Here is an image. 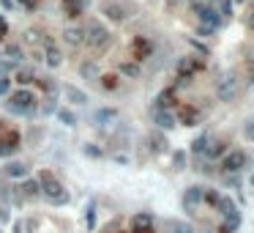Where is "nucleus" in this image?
Masks as SVG:
<instances>
[{
	"label": "nucleus",
	"instance_id": "f257e3e1",
	"mask_svg": "<svg viewBox=\"0 0 254 233\" xmlns=\"http://www.w3.org/2000/svg\"><path fill=\"white\" fill-rule=\"evenodd\" d=\"M8 110L17 115H33L36 113V93L28 88H19L14 96H8Z\"/></svg>",
	"mask_w": 254,
	"mask_h": 233
},
{
	"label": "nucleus",
	"instance_id": "f03ea898",
	"mask_svg": "<svg viewBox=\"0 0 254 233\" xmlns=\"http://www.w3.org/2000/svg\"><path fill=\"white\" fill-rule=\"evenodd\" d=\"M82 33H85V44L93 47V49H104L107 44H109V30H107L101 22H96V19H88Z\"/></svg>",
	"mask_w": 254,
	"mask_h": 233
},
{
	"label": "nucleus",
	"instance_id": "7ed1b4c3",
	"mask_svg": "<svg viewBox=\"0 0 254 233\" xmlns=\"http://www.w3.org/2000/svg\"><path fill=\"white\" fill-rule=\"evenodd\" d=\"M38 184H41V189H44V197H49L52 203L60 206V203L69 200V192L63 189V184H60L52 173H41V176H38Z\"/></svg>",
	"mask_w": 254,
	"mask_h": 233
},
{
	"label": "nucleus",
	"instance_id": "20e7f679",
	"mask_svg": "<svg viewBox=\"0 0 254 233\" xmlns=\"http://www.w3.org/2000/svg\"><path fill=\"white\" fill-rule=\"evenodd\" d=\"M238 93V74L235 72H227L216 80V96H219V102H232Z\"/></svg>",
	"mask_w": 254,
	"mask_h": 233
},
{
	"label": "nucleus",
	"instance_id": "39448f33",
	"mask_svg": "<svg viewBox=\"0 0 254 233\" xmlns=\"http://www.w3.org/2000/svg\"><path fill=\"white\" fill-rule=\"evenodd\" d=\"M194 14H197V19H200L202 25H208V28H219V25H221V17H219V11H216L213 6L194 3Z\"/></svg>",
	"mask_w": 254,
	"mask_h": 233
},
{
	"label": "nucleus",
	"instance_id": "423d86ee",
	"mask_svg": "<svg viewBox=\"0 0 254 233\" xmlns=\"http://www.w3.org/2000/svg\"><path fill=\"white\" fill-rule=\"evenodd\" d=\"M246 162H249V156L243 154V151H230V154H224V159H221V170H224V173H238Z\"/></svg>",
	"mask_w": 254,
	"mask_h": 233
},
{
	"label": "nucleus",
	"instance_id": "0eeeda50",
	"mask_svg": "<svg viewBox=\"0 0 254 233\" xmlns=\"http://www.w3.org/2000/svg\"><path fill=\"white\" fill-rule=\"evenodd\" d=\"M213 206H216V211H219V214L224 217V220H227V217H232V214H238L235 203H232V200H230L227 195H221V192L216 195V200H213Z\"/></svg>",
	"mask_w": 254,
	"mask_h": 233
},
{
	"label": "nucleus",
	"instance_id": "6e6552de",
	"mask_svg": "<svg viewBox=\"0 0 254 233\" xmlns=\"http://www.w3.org/2000/svg\"><path fill=\"white\" fill-rule=\"evenodd\" d=\"M131 233H153V217L137 214L134 220H131Z\"/></svg>",
	"mask_w": 254,
	"mask_h": 233
},
{
	"label": "nucleus",
	"instance_id": "1a4fd4ad",
	"mask_svg": "<svg viewBox=\"0 0 254 233\" xmlns=\"http://www.w3.org/2000/svg\"><path fill=\"white\" fill-rule=\"evenodd\" d=\"M178 77H189L191 74H197V69H200V63H197V58H183V60H178Z\"/></svg>",
	"mask_w": 254,
	"mask_h": 233
},
{
	"label": "nucleus",
	"instance_id": "9d476101",
	"mask_svg": "<svg viewBox=\"0 0 254 233\" xmlns=\"http://www.w3.org/2000/svg\"><path fill=\"white\" fill-rule=\"evenodd\" d=\"M134 52H137V60H145L150 52H153V44H150L145 36H137L134 39Z\"/></svg>",
	"mask_w": 254,
	"mask_h": 233
},
{
	"label": "nucleus",
	"instance_id": "9b49d317",
	"mask_svg": "<svg viewBox=\"0 0 254 233\" xmlns=\"http://www.w3.org/2000/svg\"><path fill=\"white\" fill-rule=\"evenodd\" d=\"M153 121H156V126H159V129H172V126H175V115H172L170 110H156Z\"/></svg>",
	"mask_w": 254,
	"mask_h": 233
},
{
	"label": "nucleus",
	"instance_id": "f8f14e48",
	"mask_svg": "<svg viewBox=\"0 0 254 233\" xmlns=\"http://www.w3.org/2000/svg\"><path fill=\"white\" fill-rule=\"evenodd\" d=\"M44 60H47V66H52V69H58L60 63H63V52H60L58 47H55L52 42L47 44V52H44Z\"/></svg>",
	"mask_w": 254,
	"mask_h": 233
},
{
	"label": "nucleus",
	"instance_id": "ddd939ff",
	"mask_svg": "<svg viewBox=\"0 0 254 233\" xmlns=\"http://www.w3.org/2000/svg\"><path fill=\"white\" fill-rule=\"evenodd\" d=\"M63 42L69 44V47H79V44H85V33L79 28H69L63 33Z\"/></svg>",
	"mask_w": 254,
	"mask_h": 233
},
{
	"label": "nucleus",
	"instance_id": "4468645a",
	"mask_svg": "<svg viewBox=\"0 0 254 233\" xmlns=\"http://www.w3.org/2000/svg\"><path fill=\"white\" fill-rule=\"evenodd\" d=\"M202 197H205V189H202V186H189V192L183 195L186 209H191L194 203H202Z\"/></svg>",
	"mask_w": 254,
	"mask_h": 233
},
{
	"label": "nucleus",
	"instance_id": "2eb2a0df",
	"mask_svg": "<svg viewBox=\"0 0 254 233\" xmlns=\"http://www.w3.org/2000/svg\"><path fill=\"white\" fill-rule=\"evenodd\" d=\"M63 93H66V99H69L71 104H88V96H85L79 88H74V85H66Z\"/></svg>",
	"mask_w": 254,
	"mask_h": 233
},
{
	"label": "nucleus",
	"instance_id": "dca6fc26",
	"mask_svg": "<svg viewBox=\"0 0 254 233\" xmlns=\"http://www.w3.org/2000/svg\"><path fill=\"white\" fill-rule=\"evenodd\" d=\"M79 72H82V77H88V80H99L101 77V69H99L96 60H85V63L79 66Z\"/></svg>",
	"mask_w": 254,
	"mask_h": 233
},
{
	"label": "nucleus",
	"instance_id": "f3484780",
	"mask_svg": "<svg viewBox=\"0 0 254 233\" xmlns=\"http://www.w3.org/2000/svg\"><path fill=\"white\" fill-rule=\"evenodd\" d=\"M104 14L109 19H115V22H123V19H126V8L123 6H112V3H107V6H104Z\"/></svg>",
	"mask_w": 254,
	"mask_h": 233
},
{
	"label": "nucleus",
	"instance_id": "a211bd4d",
	"mask_svg": "<svg viewBox=\"0 0 254 233\" xmlns=\"http://www.w3.org/2000/svg\"><path fill=\"white\" fill-rule=\"evenodd\" d=\"M224 143H221V140H211V143H208V148H205V156L208 159H216V156H221L224 154Z\"/></svg>",
	"mask_w": 254,
	"mask_h": 233
},
{
	"label": "nucleus",
	"instance_id": "6ab92c4d",
	"mask_svg": "<svg viewBox=\"0 0 254 233\" xmlns=\"http://www.w3.org/2000/svg\"><path fill=\"white\" fill-rule=\"evenodd\" d=\"M115 118H118V113H115V110H109V107H104V110H99V113H96V124H99V126H107L109 121H115Z\"/></svg>",
	"mask_w": 254,
	"mask_h": 233
},
{
	"label": "nucleus",
	"instance_id": "aec40b11",
	"mask_svg": "<svg viewBox=\"0 0 254 233\" xmlns=\"http://www.w3.org/2000/svg\"><path fill=\"white\" fill-rule=\"evenodd\" d=\"M17 143H19V140H17V135H11V138L6 140V143H0V156H11L14 151L19 148Z\"/></svg>",
	"mask_w": 254,
	"mask_h": 233
},
{
	"label": "nucleus",
	"instance_id": "412c9836",
	"mask_svg": "<svg viewBox=\"0 0 254 233\" xmlns=\"http://www.w3.org/2000/svg\"><path fill=\"white\" fill-rule=\"evenodd\" d=\"M6 176H11V179H25V176H28V168L19 165V162H11L6 168Z\"/></svg>",
	"mask_w": 254,
	"mask_h": 233
},
{
	"label": "nucleus",
	"instance_id": "4be33fe9",
	"mask_svg": "<svg viewBox=\"0 0 254 233\" xmlns=\"http://www.w3.org/2000/svg\"><path fill=\"white\" fill-rule=\"evenodd\" d=\"M175 96V88H167L159 93V99H156V110H167V104H170V99Z\"/></svg>",
	"mask_w": 254,
	"mask_h": 233
},
{
	"label": "nucleus",
	"instance_id": "5701e85b",
	"mask_svg": "<svg viewBox=\"0 0 254 233\" xmlns=\"http://www.w3.org/2000/svg\"><path fill=\"white\" fill-rule=\"evenodd\" d=\"M208 143H211V135H200V138L191 143V151H194V154H205Z\"/></svg>",
	"mask_w": 254,
	"mask_h": 233
},
{
	"label": "nucleus",
	"instance_id": "b1692460",
	"mask_svg": "<svg viewBox=\"0 0 254 233\" xmlns=\"http://www.w3.org/2000/svg\"><path fill=\"white\" fill-rule=\"evenodd\" d=\"M238 225H241V211H238V214H232V217H227L224 225H221V233H232Z\"/></svg>",
	"mask_w": 254,
	"mask_h": 233
},
{
	"label": "nucleus",
	"instance_id": "393cba45",
	"mask_svg": "<svg viewBox=\"0 0 254 233\" xmlns=\"http://www.w3.org/2000/svg\"><path fill=\"white\" fill-rule=\"evenodd\" d=\"M3 55H6L8 60H19L22 58V47H19V44H6V47H3Z\"/></svg>",
	"mask_w": 254,
	"mask_h": 233
},
{
	"label": "nucleus",
	"instance_id": "a878e982",
	"mask_svg": "<svg viewBox=\"0 0 254 233\" xmlns=\"http://www.w3.org/2000/svg\"><path fill=\"white\" fill-rule=\"evenodd\" d=\"M120 72H123L126 77H140L142 69H140V63H129V60H126V63H120Z\"/></svg>",
	"mask_w": 254,
	"mask_h": 233
},
{
	"label": "nucleus",
	"instance_id": "bb28decb",
	"mask_svg": "<svg viewBox=\"0 0 254 233\" xmlns=\"http://www.w3.org/2000/svg\"><path fill=\"white\" fill-rule=\"evenodd\" d=\"M181 121H183L186 126H194V121H197V113H194V110H181Z\"/></svg>",
	"mask_w": 254,
	"mask_h": 233
},
{
	"label": "nucleus",
	"instance_id": "cd10ccee",
	"mask_svg": "<svg viewBox=\"0 0 254 233\" xmlns=\"http://www.w3.org/2000/svg\"><path fill=\"white\" fill-rule=\"evenodd\" d=\"M58 118L63 121L66 126H74V124H77V118H74V113H69V110H60V113H58Z\"/></svg>",
	"mask_w": 254,
	"mask_h": 233
},
{
	"label": "nucleus",
	"instance_id": "c85d7f7f",
	"mask_svg": "<svg viewBox=\"0 0 254 233\" xmlns=\"http://www.w3.org/2000/svg\"><path fill=\"white\" fill-rule=\"evenodd\" d=\"M172 162H175V168H178V170H183V168H186V154H183V151H175Z\"/></svg>",
	"mask_w": 254,
	"mask_h": 233
},
{
	"label": "nucleus",
	"instance_id": "c756f323",
	"mask_svg": "<svg viewBox=\"0 0 254 233\" xmlns=\"http://www.w3.org/2000/svg\"><path fill=\"white\" fill-rule=\"evenodd\" d=\"M30 80H33V74H30V72H28V69H22V72H19V74H17V83H19V85H28V83H30Z\"/></svg>",
	"mask_w": 254,
	"mask_h": 233
},
{
	"label": "nucleus",
	"instance_id": "7c9ffc66",
	"mask_svg": "<svg viewBox=\"0 0 254 233\" xmlns=\"http://www.w3.org/2000/svg\"><path fill=\"white\" fill-rule=\"evenodd\" d=\"M25 195H28V197L38 195V184H33V181H25Z\"/></svg>",
	"mask_w": 254,
	"mask_h": 233
},
{
	"label": "nucleus",
	"instance_id": "2f4dec72",
	"mask_svg": "<svg viewBox=\"0 0 254 233\" xmlns=\"http://www.w3.org/2000/svg\"><path fill=\"white\" fill-rule=\"evenodd\" d=\"M99 80H101V85H104L107 91H115V88H118V83H115V77H99Z\"/></svg>",
	"mask_w": 254,
	"mask_h": 233
},
{
	"label": "nucleus",
	"instance_id": "473e14b6",
	"mask_svg": "<svg viewBox=\"0 0 254 233\" xmlns=\"http://www.w3.org/2000/svg\"><path fill=\"white\" fill-rule=\"evenodd\" d=\"M8 88H11V80H8V77H0V96H6Z\"/></svg>",
	"mask_w": 254,
	"mask_h": 233
},
{
	"label": "nucleus",
	"instance_id": "72a5a7b5",
	"mask_svg": "<svg viewBox=\"0 0 254 233\" xmlns=\"http://www.w3.org/2000/svg\"><path fill=\"white\" fill-rule=\"evenodd\" d=\"M25 39H28V44H38V42H41V39H38V30H28Z\"/></svg>",
	"mask_w": 254,
	"mask_h": 233
},
{
	"label": "nucleus",
	"instance_id": "f704fd0d",
	"mask_svg": "<svg viewBox=\"0 0 254 233\" xmlns=\"http://www.w3.org/2000/svg\"><path fill=\"white\" fill-rule=\"evenodd\" d=\"M219 6H221V14H224V17H230V14H232V6H230V0H219Z\"/></svg>",
	"mask_w": 254,
	"mask_h": 233
},
{
	"label": "nucleus",
	"instance_id": "c9c22d12",
	"mask_svg": "<svg viewBox=\"0 0 254 233\" xmlns=\"http://www.w3.org/2000/svg\"><path fill=\"white\" fill-rule=\"evenodd\" d=\"M49 113H55V99H52V96L44 102V115H49Z\"/></svg>",
	"mask_w": 254,
	"mask_h": 233
},
{
	"label": "nucleus",
	"instance_id": "e433bc0d",
	"mask_svg": "<svg viewBox=\"0 0 254 233\" xmlns=\"http://www.w3.org/2000/svg\"><path fill=\"white\" fill-rule=\"evenodd\" d=\"M6 30H8V22H6V17L0 14V42H3V36H6Z\"/></svg>",
	"mask_w": 254,
	"mask_h": 233
},
{
	"label": "nucleus",
	"instance_id": "4c0bfd02",
	"mask_svg": "<svg viewBox=\"0 0 254 233\" xmlns=\"http://www.w3.org/2000/svg\"><path fill=\"white\" fill-rule=\"evenodd\" d=\"M85 154H90V156H99V154H101V151H99V148H96V145H85Z\"/></svg>",
	"mask_w": 254,
	"mask_h": 233
},
{
	"label": "nucleus",
	"instance_id": "58836bf2",
	"mask_svg": "<svg viewBox=\"0 0 254 233\" xmlns=\"http://www.w3.org/2000/svg\"><path fill=\"white\" fill-rule=\"evenodd\" d=\"M246 135H249V140H254V121H249V124H246Z\"/></svg>",
	"mask_w": 254,
	"mask_h": 233
},
{
	"label": "nucleus",
	"instance_id": "ea45409f",
	"mask_svg": "<svg viewBox=\"0 0 254 233\" xmlns=\"http://www.w3.org/2000/svg\"><path fill=\"white\" fill-rule=\"evenodd\" d=\"M191 47H194V49H197V52H200V55H208V47H202V44L191 42Z\"/></svg>",
	"mask_w": 254,
	"mask_h": 233
},
{
	"label": "nucleus",
	"instance_id": "a19ab883",
	"mask_svg": "<svg viewBox=\"0 0 254 233\" xmlns=\"http://www.w3.org/2000/svg\"><path fill=\"white\" fill-rule=\"evenodd\" d=\"M19 6H25V8H36V0H19Z\"/></svg>",
	"mask_w": 254,
	"mask_h": 233
},
{
	"label": "nucleus",
	"instance_id": "79ce46f5",
	"mask_svg": "<svg viewBox=\"0 0 254 233\" xmlns=\"http://www.w3.org/2000/svg\"><path fill=\"white\" fill-rule=\"evenodd\" d=\"M85 222H88V225L93 228V209H88V214H85Z\"/></svg>",
	"mask_w": 254,
	"mask_h": 233
},
{
	"label": "nucleus",
	"instance_id": "37998d69",
	"mask_svg": "<svg viewBox=\"0 0 254 233\" xmlns=\"http://www.w3.org/2000/svg\"><path fill=\"white\" fill-rule=\"evenodd\" d=\"M0 222H8V211L6 209H0Z\"/></svg>",
	"mask_w": 254,
	"mask_h": 233
},
{
	"label": "nucleus",
	"instance_id": "c03bdc74",
	"mask_svg": "<svg viewBox=\"0 0 254 233\" xmlns=\"http://www.w3.org/2000/svg\"><path fill=\"white\" fill-rule=\"evenodd\" d=\"M249 25H252V28H254V17H252V19H249Z\"/></svg>",
	"mask_w": 254,
	"mask_h": 233
},
{
	"label": "nucleus",
	"instance_id": "a18cd8bd",
	"mask_svg": "<svg viewBox=\"0 0 254 233\" xmlns=\"http://www.w3.org/2000/svg\"><path fill=\"white\" fill-rule=\"evenodd\" d=\"M252 186H254V176H252Z\"/></svg>",
	"mask_w": 254,
	"mask_h": 233
},
{
	"label": "nucleus",
	"instance_id": "49530a36",
	"mask_svg": "<svg viewBox=\"0 0 254 233\" xmlns=\"http://www.w3.org/2000/svg\"><path fill=\"white\" fill-rule=\"evenodd\" d=\"M213 3H219V0H213Z\"/></svg>",
	"mask_w": 254,
	"mask_h": 233
},
{
	"label": "nucleus",
	"instance_id": "de8ad7c7",
	"mask_svg": "<svg viewBox=\"0 0 254 233\" xmlns=\"http://www.w3.org/2000/svg\"><path fill=\"white\" fill-rule=\"evenodd\" d=\"M238 3H243V0H238Z\"/></svg>",
	"mask_w": 254,
	"mask_h": 233
},
{
	"label": "nucleus",
	"instance_id": "09e8293b",
	"mask_svg": "<svg viewBox=\"0 0 254 233\" xmlns=\"http://www.w3.org/2000/svg\"><path fill=\"white\" fill-rule=\"evenodd\" d=\"M172 3H175V0H172Z\"/></svg>",
	"mask_w": 254,
	"mask_h": 233
}]
</instances>
